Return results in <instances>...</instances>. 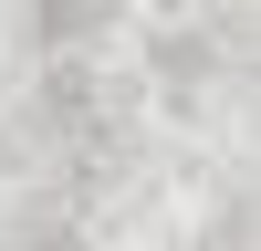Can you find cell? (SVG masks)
Wrapping results in <instances>:
<instances>
[{
	"mask_svg": "<svg viewBox=\"0 0 261 251\" xmlns=\"http://www.w3.org/2000/svg\"><path fill=\"white\" fill-rule=\"evenodd\" d=\"M105 11H73V0H53V11H42V42H73V32H94Z\"/></svg>",
	"mask_w": 261,
	"mask_h": 251,
	"instance_id": "cell-1",
	"label": "cell"
},
{
	"mask_svg": "<svg viewBox=\"0 0 261 251\" xmlns=\"http://www.w3.org/2000/svg\"><path fill=\"white\" fill-rule=\"evenodd\" d=\"M21 251H84V230H63V220H42V230H32Z\"/></svg>",
	"mask_w": 261,
	"mask_h": 251,
	"instance_id": "cell-2",
	"label": "cell"
}]
</instances>
